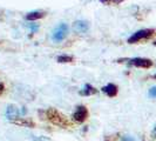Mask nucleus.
<instances>
[{
  "mask_svg": "<svg viewBox=\"0 0 156 141\" xmlns=\"http://www.w3.org/2000/svg\"><path fill=\"white\" fill-rule=\"evenodd\" d=\"M46 115L48 118V120L52 122V124H54L56 126H60V127H67V126L69 125V122H68V120L66 119L65 115H62L59 110H54V108H49V110L46 112Z\"/></svg>",
  "mask_w": 156,
  "mask_h": 141,
  "instance_id": "obj_1",
  "label": "nucleus"
},
{
  "mask_svg": "<svg viewBox=\"0 0 156 141\" xmlns=\"http://www.w3.org/2000/svg\"><path fill=\"white\" fill-rule=\"evenodd\" d=\"M153 34H154V30H150V28L140 30V31L135 32L132 37H129L128 42H129V44H135V42H139L140 40L148 39V38H150Z\"/></svg>",
  "mask_w": 156,
  "mask_h": 141,
  "instance_id": "obj_2",
  "label": "nucleus"
},
{
  "mask_svg": "<svg viewBox=\"0 0 156 141\" xmlns=\"http://www.w3.org/2000/svg\"><path fill=\"white\" fill-rule=\"evenodd\" d=\"M68 33V26L66 24H60L54 30L53 34H52V39L56 41V42H60L65 39V37L67 35Z\"/></svg>",
  "mask_w": 156,
  "mask_h": 141,
  "instance_id": "obj_3",
  "label": "nucleus"
},
{
  "mask_svg": "<svg viewBox=\"0 0 156 141\" xmlns=\"http://www.w3.org/2000/svg\"><path fill=\"white\" fill-rule=\"evenodd\" d=\"M128 63L135 67H140V68H149L153 66V61L147 58H133L128 60Z\"/></svg>",
  "mask_w": 156,
  "mask_h": 141,
  "instance_id": "obj_4",
  "label": "nucleus"
},
{
  "mask_svg": "<svg viewBox=\"0 0 156 141\" xmlns=\"http://www.w3.org/2000/svg\"><path fill=\"white\" fill-rule=\"evenodd\" d=\"M88 117V110L85 106H78L76 110L73 113V119L76 122H83Z\"/></svg>",
  "mask_w": 156,
  "mask_h": 141,
  "instance_id": "obj_5",
  "label": "nucleus"
},
{
  "mask_svg": "<svg viewBox=\"0 0 156 141\" xmlns=\"http://www.w3.org/2000/svg\"><path fill=\"white\" fill-rule=\"evenodd\" d=\"M19 115H20V112H19V108L16 105H8L7 110H6L7 119H9L11 121H14L16 119H19Z\"/></svg>",
  "mask_w": 156,
  "mask_h": 141,
  "instance_id": "obj_6",
  "label": "nucleus"
},
{
  "mask_svg": "<svg viewBox=\"0 0 156 141\" xmlns=\"http://www.w3.org/2000/svg\"><path fill=\"white\" fill-rule=\"evenodd\" d=\"M73 30L78 33H86L89 30V24L86 20H76L73 24Z\"/></svg>",
  "mask_w": 156,
  "mask_h": 141,
  "instance_id": "obj_7",
  "label": "nucleus"
},
{
  "mask_svg": "<svg viewBox=\"0 0 156 141\" xmlns=\"http://www.w3.org/2000/svg\"><path fill=\"white\" fill-rule=\"evenodd\" d=\"M102 92L106 93L110 98H113V96H115L117 94V86L114 85V84H108L105 87H102Z\"/></svg>",
  "mask_w": 156,
  "mask_h": 141,
  "instance_id": "obj_8",
  "label": "nucleus"
},
{
  "mask_svg": "<svg viewBox=\"0 0 156 141\" xmlns=\"http://www.w3.org/2000/svg\"><path fill=\"white\" fill-rule=\"evenodd\" d=\"M46 16V13L44 12V11H33V12H30V13H27V16H26V19L27 20H38V19H41V18H44V16Z\"/></svg>",
  "mask_w": 156,
  "mask_h": 141,
  "instance_id": "obj_9",
  "label": "nucleus"
},
{
  "mask_svg": "<svg viewBox=\"0 0 156 141\" xmlns=\"http://www.w3.org/2000/svg\"><path fill=\"white\" fill-rule=\"evenodd\" d=\"M96 93H98V89L92 86V85H89V84L85 85L82 91H80V95H93V94Z\"/></svg>",
  "mask_w": 156,
  "mask_h": 141,
  "instance_id": "obj_10",
  "label": "nucleus"
},
{
  "mask_svg": "<svg viewBox=\"0 0 156 141\" xmlns=\"http://www.w3.org/2000/svg\"><path fill=\"white\" fill-rule=\"evenodd\" d=\"M13 124H16V125H19V126H26V127H33L34 124L30 121V120H26V119H16L14 121H12Z\"/></svg>",
  "mask_w": 156,
  "mask_h": 141,
  "instance_id": "obj_11",
  "label": "nucleus"
},
{
  "mask_svg": "<svg viewBox=\"0 0 156 141\" xmlns=\"http://www.w3.org/2000/svg\"><path fill=\"white\" fill-rule=\"evenodd\" d=\"M73 60H74V58H73L72 55H66V54H62V55H59V56H58V63H72Z\"/></svg>",
  "mask_w": 156,
  "mask_h": 141,
  "instance_id": "obj_12",
  "label": "nucleus"
},
{
  "mask_svg": "<svg viewBox=\"0 0 156 141\" xmlns=\"http://www.w3.org/2000/svg\"><path fill=\"white\" fill-rule=\"evenodd\" d=\"M99 1L102 2L103 5H107V6H115V5H120L125 0H99Z\"/></svg>",
  "mask_w": 156,
  "mask_h": 141,
  "instance_id": "obj_13",
  "label": "nucleus"
},
{
  "mask_svg": "<svg viewBox=\"0 0 156 141\" xmlns=\"http://www.w3.org/2000/svg\"><path fill=\"white\" fill-rule=\"evenodd\" d=\"M30 28H31L32 33H35V32L39 30V25H37V24H30Z\"/></svg>",
  "mask_w": 156,
  "mask_h": 141,
  "instance_id": "obj_14",
  "label": "nucleus"
},
{
  "mask_svg": "<svg viewBox=\"0 0 156 141\" xmlns=\"http://www.w3.org/2000/svg\"><path fill=\"white\" fill-rule=\"evenodd\" d=\"M149 96H151V98H156V86L151 87V88L149 89Z\"/></svg>",
  "mask_w": 156,
  "mask_h": 141,
  "instance_id": "obj_15",
  "label": "nucleus"
},
{
  "mask_svg": "<svg viewBox=\"0 0 156 141\" xmlns=\"http://www.w3.org/2000/svg\"><path fill=\"white\" fill-rule=\"evenodd\" d=\"M121 140L122 141H135L134 140V138H130V136H128V135H127V136H123Z\"/></svg>",
  "mask_w": 156,
  "mask_h": 141,
  "instance_id": "obj_16",
  "label": "nucleus"
},
{
  "mask_svg": "<svg viewBox=\"0 0 156 141\" xmlns=\"http://www.w3.org/2000/svg\"><path fill=\"white\" fill-rule=\"evenodd\" d=\"M37 141H51V139H48V138H46V136H40V138H38V139H35Z\"/></svg>",
  "mask_w": 156,
  "mask_h": 141,
  "instance_id": "obj_17",
  "label": "nucleus"
},
{
  "mask_svg": "<svg viewBox=\"0 0 156 141\" xmlns=\"http://www.w3.org/2000/svg\"><path fill=\"white\" fill-rule=\"evenodd\" d=\"M4 89H5V87H4V85L2 84H0V94L4 92Z\"/></svg>",
  "mask_w": 156,
  "mask_h": 141,
  "instance_id": "obj_18",
  "label": "nucleus"
},
{
  "mask_svg": "<svg viewBox=\"0 0 156 141\" xmlns=\"http://www.w3.org/2000/svg\"><path fill=\"white\" fill-rule=\"evenodd\" d=\"M154 134H155V136H156V127H155V129H154Z\"/></svg>",
  "mask_w": 156,
  "mask_h": 141,
  "instance_id": "obj_19",
  "label": "nucleus"
},
{
  "mask_svg": "<svg viewBox=\"0 0 156 141\" xmlns=\"http://www.w3.org/2000/svg\"><path fill=\"white\" fill-rule=\"evenodd\" d=\"M153 78H154V79H156V73H155V74H154V75H153Z\"/></svg>",
  "mask_w": 156,
  "mask_h": 141,
  "instance_id": "obj_20",
  "label": "nucleus"
},
{
  "mask_svg": "<svg viewBox=\"0 0 156 141\" xmlns=\"http://www.w3.org/2000/svg\"><path fill=\"white\" fill-rule=\"evenodd\" d=\"M154 45H156V41H155V42H154Z\"/></svg>",
  "mask_w": 156,
  "mask_h": 141,
  "instance_id": "obj_21",
  "label": "nucleus"
}]
</instances>
